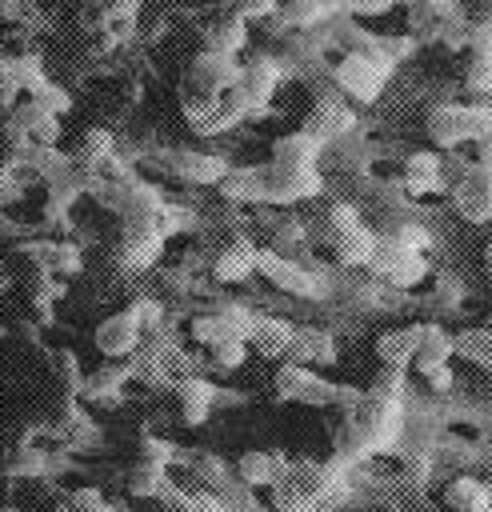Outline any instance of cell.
Instances as JSON below:
<instances>
[{
  "label": "cell",
  "instance_id": "49",
  "mask_svg": "<svg viewBox=\"0 0 492 512\" xmlns=\"http://www.w3.org/2000/svg\"><path fill=\"white\" fill-rule=\"evenodd\" d=\"M424 380L436 388V392H448L452 388V364H444V368H432V372H424Z\"/></svg>",
  "mask_w": 492,
  "mask_h": 512
},
{
  "label": "cell",
  "instance_id": "51",
  "mask_svg": "<svg viewBox=\"0 0 492 512\" xmlns=\"http://www.w3.org/2000/svg\"><path fill=\"white\" fill-rule=\"evenodd\" d=\"M484 276L492 280V244H484Z\"/></svg>",
  "mask_w": 492,
  "mask_h": 512
},
{
  "label": "cell",
  "instance_id": "54",
  "mask_svg": "<svg viewBox=\"0 0 492 512\" xmlns=\"http://www.w3.org/2000/svg\"><path fill=\"white\" fill-rule=\"evenodd\" d=\"M488 404H492V392H488Z\"/></svg>",
  "mask_w": 492,
  "mask_h": 512
},
{
  "label": "cell",
  "instance_id": "14",
  "mask_svg": "<svg viewBox=\"0 0 492 512\" xmlns=\"http://www.w3.org/2000/svg\"><path fill=\"white\" fill-rule=\"evenodd\" d=\"M184 184H224V176L232 172V164L216 152H176V168H172Z\"/></svg>",
  "mask_w": 492,
  "mask_h": 512
},
{
  "label": "cell",
  "instance_id": "39",
  "mask_svg": "<svg viewBox=\"0 0 492 512\" xmlns=\"http://www.w3.org/2000/svg\"><path fill=\"white\" fill-rule=\"evenodd\" d=\"M464 88L476 92V96H488L492 92V56H472L468 68H464Z\"/></svg>",
  "mask_w": 492,
  "mask_h": 512
},
{
  "label": "cell",
  "instance_id": "8",
  "mask_svg": "<svg viewBox=\"0 0 492 512\" xmlns=\"http://www.w3.org/2000/svg\"><path fill=\"white\" fill-rule=\"evenodd\" d=\"M464 20H468V12H460L456 4H444V0H424V4L408 8V24H412L416 40H444Z\"/></svg>",
  "mask_w": 492,
  "mask_h": 512
},
{
  "label": "cell",
  "instance_id": "6",
  "mask_svg": "<svg viewBox=\"0 0 492 512\" xmlns=\"http://www.w3.org/2000/svg\"><path fill=\"white\" fill-rule=\"evenodd\" d=\"M132 360H104L96 372L84 376V388L80 396L88 404H120L124 400V388L132 384Z\"/></svg>",
  "mask_w": 492,
  "mask_h": 512
},
{
  "label": "cell",
  "instance_id": "28",
  "mask_svg": "<svg viewBox=\"0 0 492 512\" xmlns=\"http://www.w3.org/2000/svg\"><path fill=\"white\" fill-rule=\"evenodd\" d=\"M48 368H52V376H56L60 396H80L84 376H80V368H76V352H68V348H52V352H48Z\"/></svg>",
  "mask_w": 492,
  "mask_h": 512
},
{
  "label": "cell",
  "instance_id": "38",
  "mask_svg": "<svg viewBox=\"0 0 492 512\" xmlns=\"http://www.w3.org/2000/svg\"><path fill=\"white\" fill-rule=\"evenodd\" d=\"M212 356V368H220V372H236V368H244V360H248V344L244 340H224V344H216V348H208Z\"/></svg>",
  "mask_w": 492,
  "mask_h": 512
},
{
  "label": "cell",
  "instance_id": "47",
  "mask_svg": "<svg viewBox=\"0 0 492 512\" xmlns=\"http://www.w3.org/2000/svg\"><path fill=\"white\" fill-rule=\"evenodd\" d=\"M192 512H232L216 492H192Z\"/></svg>",
  "mask_w": 492,
  "mask_h": 512
},
{
  "label": "cell",
  "instance_id": "19",
  "mask_svg": "<svg viewBox=\"0 0 492 512\" xmlns=\"http://www.w3.org/2000/svg\"><path fill=\"white\" fill-rule=\"evenodd\" d=\"M292 340H296V328H292L288 320H280V316H260V324H256V332H252V340H248V348H256L264 360H284V356L292 352Z\"/></svg>",
  "mask_w": 492,
  "mask_h": 512
},
{
  "label": "cell",
  "instance_id": "35",
  "mask_svg": "<svg viewBox=\"0 0 492 512\" xmlns=\"http://www.w3.org/2000/svg\"><path fill=\"white\" fill-rule=\"evenodd\" d=\"M332 8L328 4H316V0H296V4H280V20L284 24H292V28H304V24H316V20H324Z\"/></svg>",
  "mask_w": 492,
  "mask_h": 512
},
{
  "label": "cell",
  "instance_id": "46",
  "mask_svg": "<svg viewBox=\"0 0 492 512\" xmlns=\"http://www.w3.org/2000/svg\"><path fill=\"white\" fill-rule=\"evenodd\" d=\"M388 236H392L404 252H420V256H424V248H428V232H424L420 224H400V228H392Z\"/></svg>",
  "mask_w": 492,
  "mask_h": 512
},
{
  "label": "cell",
  "instance_id": "52",
  "mask_svg": "<svg viewBox=\"0 0 492 512\" xmlns=\"http://www.w3.org/2000/svg\"><path fill=\"white\" fill-rule=\"evenodd\" d=\"M484 328H488V332H492V312H488V320H484Z\"/></svg>",
  "mask_w": 492,
  "mask_h": 512
},
{
  "label": "cell",
  "instance_id": "24",
  "mask_svg": "<svg viewBox=\"0 0 492 512\" xmlns=\"http://www.w3.org/2000/svg\"><path fill=\"white\" fill-rule=\"evenodd\" d=\"M444 504L452 512H488L492 508V488L476 476H456L448 488H444Z\"/></svg>",
  "mask_w": 492,
  "mask_h": 512
},
{
  "label": "cell",
  "instance_id": "33",
  "mask_svg": "<svg viewBox=\"0 0 492 512\" xmlns=\"http://www.w3.org/2000/svg\"><path fill=\"white\" fill-rule=\"evenodd\" d=\"M456 352L468 356L472 364L492 368V332H488V328H464V332L456 336Z\"/></svg>",
  "mask_w": 492,
  "mask_h": 512
},
{
  "label": "cell",
  "instance_id": "20",
  "mask_svg": "<svg viewBox=\"0 0 492 512\" xmlns=\"http://www.w3.org/2000/svg\"><path fill=\"white\" fill-rule=\"evenodd\" d=\"M248 112H252V108H248V100L240 96V88H232V92H224V96H220V100H216V104H212V108H208L192 128H196V132H204V136H212V132H228V128H236Z\"/></svg>",
  "mask_w": 492,
  "mask_h": 512
},
{
  "label": "cell",
  "instance_id": "48",
  "mask_svg": "<svg viewBox=\"0 0 492 512\" xmlns=\"http://www.w3.org/2000/svg\"><path fill=\"white\" fill-rule=\"evenodd\" d=\"M468 24L492 32V0H488V4H472V8H468Z\"/></svg>",
  "mask_w": 492,
  "mask_h": 512
},
{
  "label": "cell",
  "instance_id": "45",
  "mask_svg": "<svg viewBox=\"0 0 492 512\" xmlns=\"http://www.w3.org/2000/svg\"><path fill=\"white\" fill-rule=\"evenodd\" d=\"M108 500H104V492L100 488H76V492H68V504H64V512H100Z\"/></svg>",
  "mask_w": 492,
  "mask_h": 512
},
{
  "label": "cell",
  "instance_id": "42",
  "mask_svg": "<svg viewBox=\"0 0 492 512\" xmlns=\"http://www.w3.org/2000/svg\"><path fill=\"white\" fill-rule=\"evenodd\" d=\"M432 304L444 308V312L460 308V304H464V284H460L456 276H436V296H432Z\"/></svg>",
  "mask_w": 492,
  "mask_h": 512
},
{
  "label": "cell",
  "instance_id": "40",
  "mask_svg": "<svg viewBox=\"0 0 492 512\" xmlns=\"http://www.w3.org/2000/svg\"><path fill=\"white\" fill-rule=\"evenodd\" d=\"M192 224H196V216L188 208H176V204H164V212L156 216V228H160L164 240L176 236V232H184V228H192Z\"/></svg>",
  "mask_w": 492,
  "mask_h": 512
},
{
  "label": "cell",
  "instance_id": "10",
  "mask_svg": "<svg viewBox=\"0 0 492 512\" xmlns=\"http://www.w3.org/2000/svg\"><path fill=\"white\" fill-rule=\"evenodd\" d=\"M276 84H280V64H276L272 56H252V60L244 64L236 88H240V96L248 100V108L256 112V108H264V104L272 100Z\"/></svg>",
  "mask_w": 492,
  "mask_h": 512
},
{
  "label": "cell",
  "instance_id": "34",
  "mask_svg": "<svg viewBox=\"0 0 492 512\" xmlns=\"http://www.w3.org/2000/svg\"><path fill=\"white\" fill-rule=\"evenodd\" d=\"M188 332H192V340H196V344H204V348H216V344L232 340V336H228V328H224V320H220L216 312H200V316H192Z\"/></svg>",
  "mask_w": 492,
  "mask_h": 512
},
{
  "label": "cell",
  "instance_id": "36",
  "mask_svg": "<svg viewBox=\"0 0 492 512\" xmlns=\"http://www.w3.org/2000/svg\"><path fill=\"white\" fill-rule=\"evenodd\" d=\"M372 400H388V404H400L404 396V368H380L372 388H368Z\"/></svg>",
  "mask_w": 492,
  "mask_h": 512
},
{
  "label": "cell",
  "instance_id": "4",
  "mask_svg": "<svg viewBox=\"0 0 492 512\" xmlns=\"http://www.w3.org/2000/svg\"><path fill=\"white\" fill-rule=\"evenodd\" d=\"M256 272L268 280V284H276L280 292H288V296H324L320 292V280L308 272V268H300L292 256H280V252H272V248H260L256 252Z\"/></svg>",
  "mask_w": 492,
  "mask_h": 512
},
{
  "label": "cell",
  "instance_id": "1",
  "mask_svg": "<svg viewBox=\"0 0 492 512\" xmlns=\"http://www.w3.org/2000/svg\"><path fill=\"white\" fill-rule=\"evenodd\" d=\"M388 76H392V64L380 56L376 40H368L364 48L340 56L336 64V84L348 100H360V104H372L380 100V92L388 88Z\"/></svg>",
  "mask_w": 492,
  "mask_h": 512
},
{
  "label": "cell",
  "instance_id": "5",
  "mask_svg": "<svg viewBox=\"0 0 492 512\" xmlns=\"http://www.w3.org/2000/svg\"><path fill=\"white\" fill-rule=\"evenodd\" d=\"M264 200L272 204H292V200H308L320 196L324 180L320 172H300V168H280V164H264Z\"/></svg>",
  "mask_w": 492,
  "mask_h": 512
},
{
  "label": "cell",
  "instance_id": "43",
  "mask_svg": "<svg viewBox=\"0 0 492 512\" xmlns=\"http://www.w3.org/2000/svg\"><path fill=\"white\" fill-rule=\"evenodd\" d=\"M76 24H80V32H88V36L96 40V36L108 28V4H80Z\"/></svg>",
  "mask_w": 492,
  "mask_h": 512
},
{
  "label": "cell",
  "instance_id": "13",
  "mask_svg": "<svg viewBox=\"0 0 492 512\" xmlns=\"http://www.w3.org/2000/svg\"><path fill=\"white\" fill-rule=\"evenodd\" d=\"M164 248V236L156 224H124V240H120V260L132 268V272H144L152 268V260L160 256Z\"/></svg>",
  "mask_w": 492,
  "mask_h": 512
},
{
  "label": "cell",
  "instance_id": "2",
  "mask_svg": "<svg viewBox=\"0 0 492 512\" xmlns=\"http://www.w3.org/2000/svg\"><path fill=\"white\" fill-rule=\"evenodd\" d=\"M328 244L340 264H372L376 256V236L360 224V212L352 204H332L328 208Z\"/></svg>",
  "mask_w": 492,
  "mask_h": 512
},
{
  "label": "cell",
  "instance_id": "21",
  "mask_svg": "<svg viewBox=\"0 0 492 512\" xmlns=\"http://www.w3.org/2000/svg\"><path fill=\"white\" fill-rule=\"evenodd\" d=\"M256 252H260V248H252V244H244V240L220 248L216 260H212V276H216L220 284H240V280H248V276L256 272Z\"/></svg>",
  "mask_w": 492,
  "mask_h": 512
},
{
  "label": "cell",
  "instance_id": "25",
  "mask_svg": "<svg viewBox=\"0 0 492 512\" xmlns=\"http://www.w3.org/2000/svg\"><path fill=\"white\" fill-rule=\"evenodd\" d=\"M236 480H240V484H248V488H272V484H276V464H272V452L248 448V452L236 460Z\"/></svg>",
  "mask_w": 492,
  "mask_h": 512
},
{
  "label": "cell",
  "instance_id": "23",
  "mask_svg": "<svg viewBox=\"0 0 492 512\" xmlns=\"http://www.w3.org/2000/svg\"><path fill=\"white\" fill-rule=\"evenodd\" d=\"M124 488H128L132 496H140V500H160V496L172 488V480H168V464L136 460V464L128 468V476H124Z\"/></svg>",
  "mask_w": 492,
  "mask_h": 512
},
{
  "label": "cell",
  "instance_id": "44",
  "mask_svg": "<svg viewBox=\"0 0 492 512\" xmlns=\"http://www.w3.org/2000/svg\"><path fill=\"white\" fill-rule=\"evenodd\" d=\"M176 444L164 436H140V460H156V464H172L176 460Z\"/></svg>",
  "mask_w": 492,
  "mask_h": 512
},
{
  "label": "cell",
  "instance_id": "9",
  "mask_svg": "<svg viewBox=\"0 0 492 512\" xmlns=\"http://www.w3.org/2000/svg\"><path fill=\"white\" fill-rule=\"evenodd\" d=\"M352 128H356V112H352L344 100H336V96H320V100L308 108V116H304V132L316 136L320 144H324V140H336V136H344V132H352Z\"/></svg>",
  "mask_w": 492,
  "mask_h": 512
},
{
  "label": "cell",
  "instance_id": "11",
  "mask_svg": "<svg viewBox=\"0 0 492 512\" xmlns=\"http://www.w3.org/2000/svg\"><path fill=\"white\" fill-rule=\"evenodd\" d=\"M428 136L440 148H456L460 140H472V108H464V104H436L428 112Z\"/></svg>",
  "mask_w": 492,
  "mask_h": 512
},
{
  "label": "cell",
  "instance_id": "17",
  "mask_svg": "<svg viewBox=\"0 0 492 512\" xmlns=\"http://www.w3.org/2000/svg\"><path fill=\"white\" fill-rule=\"evenodd\" d=\"M452 352H456V336L444 324H420V344H416V368H420V376L432 372V368L452 364Z\"/></svg>",
  "mask_w": 492,
  "mask_h": 512
},
{
  "label": "cell",
  "instance_id": "30",
  "mask_svg": "<svg viewBox=\"0 0 492 512\" xmlns=\"http://www.w3.org/2000/svg\"><path fill=\"white\" fill-rule=\"evenodd\" d=\"M220 320H224V328H228V336L232 340H252V332H256V324H260V316L252 312V308H244V304H236V300H228V304H216L212 308Z\"/></svg>",
  "mask_w": 492,
  "mask_h": 512
},
{
  "label": "cell",
  "instance_id": "50",
  "mask_svg": "<svg viewBox=\"0 0 492 512\" xmlns=\"http://www.w3.org/2000/svg\"><path fill=\"white\" fill-rule=\"evenodd\" d=\"M388 4L384 0H368V4H356V12H368V16H376V12H384Z\"/></svg>",
  "mask_w": 492,
  "mask_h": 512
},
{
  "label": "cell",
  "instance_id": "27",
  "mask_svg": "<svg viewBox=\"0 0 492 512\" xmlns=\"http://www.w3.org/2000/svg\"><path fill=\"white\" fill-rule=\"evenodd\" d=\"M220 196L240 204V200H264V172L260 168H232L220 184Z\"/></svg>",
  "mask_w": 492,
  "mask_h": 512
},
{
  "label": "cell",
  "instance_id": "29",
  "mask_svg": "<svg viewBox=\"0 0 492 512\" xmlns=\"http://www.w3.org/2000/svg\"><path fill=\"white\" fill-rule=\"evenodd\" d=\"M276 400L280 404H288V400H304V392H308V384H312V372L304 368V364H296V360H284L280 368H276Z\"/></svg>",
  "mask_w": 492,
  "mask_h": 512
},
{
  "label": "cell",
  "instance_id": "32",
  "mask_svg": "<svg viewBox=\"0 0 492 512\" xmlns=\"http://www.w3.org/2000/svg\"><path fill=\"white\" fill-rule=\"evenodd\" d=\"M428 276V256H420V252H412V256H400L380 280L384 284H392V288H412V284H420Z\"/></svg>",
  "mask_w": 492,
  "mask_h": 512
},
{
  "label": "cell",
  "instance_id": "7",
  "mask_svg": "<svg viewBox=\"0 0 492 512\" xmlns=\"http://www.w3.org/2000/svg\"><path fill=\"white\" fill-rule=\"evenodd\" d=\"M248 40V24L236 8H212L204 20V52H220V56H236Z\"/></svg>",
  "mask_w": 492,
  "mask_h": 512
},
{
  "label": "cell",
  "instance_id": "22",
  "mask_svg": "<svg viewBox=\"0 0 492 512\" xmlns=\"http://www.w3.org/2000/svg\"><path fill=\"white\" fill-rule=\"evenodd\" d=\"M296 364H332L336 360V340H332V332H324V328H312V324H304V328H296V340H292V352H288Z\"/></svg>",
  "mask_w": 492,
  "mask_h": 512
},
{
  "label": "cell",
  "instance_id": "18",
  "mask_svg": "<svg viewBox=\"0 0 492 512\" xmlns=\"http://www.w3.org/2000/svg\"><path fill=\"white\" fill-rule=\"evenodd\" d=\"M176 400H180L184 424H204L208 412H212V404L220 400V388L212 380H204V376H192V380H180L176 384Z\"/></svg>",
  "mask_w": 492,
  "mask_h": 512
},
{
  "label": "cell",
  "instance_id": "12",
  "mask_svg": "<svg viewBox=\"0 0 492 512\" xmlns=\"http://www.w3.org/2000/svg\"><path fill=\"white\" fill-rule=\"evenodd\" d=\"M324 144L316 136H308L304 128L300 132H284L272 140V164L280 168H300V172H316V160H320Z\"/></svg>",
  "mask_w": 492,
  "mask_h": 512
},
{
  "label": "cell",
  "instance_id": "31",
  "mask_svg": "<svg viewBox=\"0 0 492 512\" xmlns=\"http://www.w3.org/2000/svg\"><path fill=\"white\" fill-rule=\"evenodd\" d=\"M188 468H192V476H196V484H204L208 492H224L228 488V464L216 456V452H196V460H188Z\"/></svg>",
  "mask_w": 492,
  "mask_h": 512
},
{
  "label": "cell",
  "instance_id": "37",
  "mask_svg": "<svg viewBox=\"0 0 492 512\" xmlns=\"http://www.w3.org/2000/svg\"><path fill=\"white\" fill-rule=\"evenodd\" d=\"M428 476H432V452H404V460H400V484L424 488Z\"/></svg>",
  "mask_w": 492,
  "mask_h": 512
},
{
  "label": "cell",
  "instance_id": "53",
  "mask_svg": "<svg viewBox=\"0 0 492 512\" xmlns=\"http://www.w3.org/2000/svg\"><path fill=\"white\" fill-rule=\"evenodd\" d=\"M252 512H276V508H272V504H268V508H252Z\"/></svg>",
  "mask_w": 492,
  "mask_h": 512
},
{
  "label": "cell",
  "instance_id": "16",
  "mask_svg": "<svg viewBox=\"0 0 492 512\" xmlns=\"http://www.w3.org/2000/svg\"><path fill=\"white\" fill-rule=\"evenodd\" d=\"M448 180H444V160L436 152H412L404 160V188L412 196H428V192H440Z\"/></svg>",
  "mask_w": 492,
  "mask_h": 512
},
{
  "label": "cell",
  "instance_id": "15",
  "mask_svg": "<svg viewBox=\"0 0 492 512\" xmlns=\"http://www.w3.org/2000/svg\"><path fill=\"white\" fill-rule=\"evenodd\" d=\"M416 344H420V324L380 332L376 336V360H380V368H408V364H416Z\"/></svg>",
  "mask_w": 492,
  "mask_h": 512
},
{
  "label": "cell",
  "instance_id": "41",
  "mask_svg": "<svg viewBox=\"0 0 492 512\" xmlns=\"http://www.w3.org/2000/svg\"><path fill=\"white\" fill-rule=\"evenodd\" d=\"M28 100H36V104H40V108H44L48 116H64V112L72 108V100H68V92H64L60 84H52V80H48V84H44V88H40L36 96H28Z\"/></svg>",
  "mask_w": 492,
  "mask_h": 512
},
{
  "label": "cell",
  "instance_id": "3",
  "mask_svg": "<svg viewBox=\"0 0 492 512\" xmlns=\"http://www.w3.org/2000/svg\"><path fill=\"white\" fill-rule=\"evenodd\" d=\"M92 340H96L100 356H108V360H132L136 348L144 344V324H140L136 308H124V312H112L108 320H100Z\"/></svg>",
  "mask_w": 492,
  "mask_h": 512
},
{
  "label": "cell",
  "instance_id": "26",
  "mask_svg": "<svg viewBox=\"0 0 492 512\" xmlns=\"http://www.w3.org/2000/svg\"><path fill=\"white\" fill-rule=\"evenodd\" d=\"M136 32H140V4H132V0H112V4H108V28H104V36L112 40V48H116V44H128Z\"/></svg>",
  "mask_w": 492,
  "mask_h": 512
}]
</instances>
